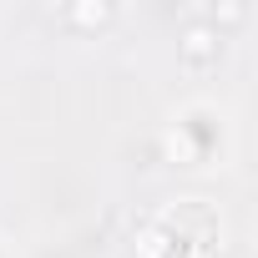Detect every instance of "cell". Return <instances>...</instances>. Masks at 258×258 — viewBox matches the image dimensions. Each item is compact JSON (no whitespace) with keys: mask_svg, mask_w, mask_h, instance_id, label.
<instances>
[{"mask_svg":"<svg viewBox=\"0 0 258 258\" xmlns=\"http://www.w3.org/2000/svg\"><path fill=\"white\" fill-rule=\"evenodd\" d=\"M157 147H162V162L172 167H218L233 152V116L213 96H192L172 106V116L157 132Z\"/></svg>","mask_w":258,"mask_h":258,"instance_id":"1","label":"cell"},{"mask_svg":"<svg viewBox=\"0 0 258 258\" xmlns=\"http://www.w3.org/2000/svg\"><path fill=\"white\" fill-rule=\"evenodd\" d=\"M177 56H182V66H192V71H203V66H213L218 56H223V31L218 26H187L182 31V41H177Z\"/></svg>","mask_w":258,"mask_h":258,"instance_id":"2","label":"cell"},{"mask_svg":"<svg viewBox=\"0 0 258 258\" xmlns=\"http://www.w3.org/2000/svg\"><path fill=\"white\" fill-rule=\"evenodd\" d=\"M111 6H101V0H96V6H91V0H86V6H71L66 11V26H76V31H101V26H111Z\"/></svg>","mask_w":258,"mask_h":258,"instance_id":"3","label":"cell"},{"mask_svg":"<svg viewBox=\"0 0 258 258\" xmlns=\"http://www.w3.org/2000/svg\"><path fill=\"white\" fill-rule=\"evenodd\" d=\"M0 258H16V248H11V238L0 233Z\"/></svg>","mask_w":258,"mask_h":258,"instance_id":"4","label":"cell"}]
</instances>
